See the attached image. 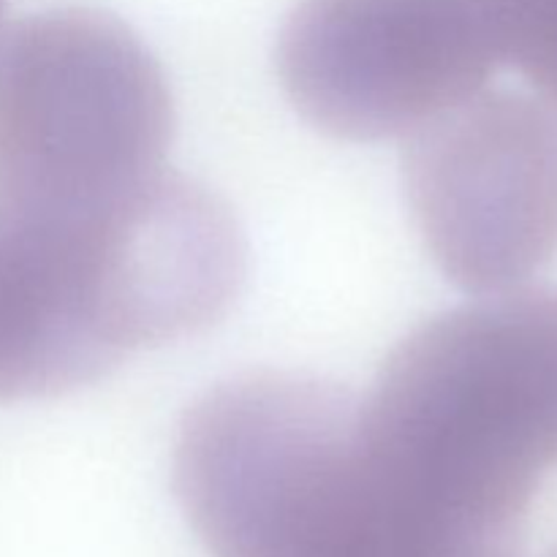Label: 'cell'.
<instances>
[{
  "label": "cell",
  "instance_id": "cell-7",
  "mask_svg": "<svg viewBox=\"0 0 557 557\" xmlns=\"http://www.w3.org/2000/svg\"><path fill=\"white\" fill-rule=\"evenodd\" d=\"M500 63H511L557 112V0H482Z\"/></svg>",
  "mask_w": 557,
  "mask_h": 557
},
{
  "label": "cell",
  "instance_id": "cell-4",
  "mask_svg": "<svg viewBox=\"0 0 557 557\" xmlns=\"http://www.w3.org/2000/svg\"><path fill=\"white\" fill-rule=\"evenodd\" d=\"M413 223L446 281L473 297L515 292L557 253V112L482 90L406 136Z\"/></svg>",
  "mask_w": 557,
  "mask_h": 557
},
{
  "label": "cell",
  "instance_id": "cell-1",
  "mask_svg": "<svg viewBox=\"0 0 557 557\" xmlns=\"http://www.w3.org/2000/svg\"><path fill=\"white\" fill-rule=\"evenodd\" d=\"M174 493L212 557H522L395 471L362 397L259 370L201 395L174 449Z\"/></svg>",
  "mask_w": 557,
  "mask_h": 557
},
{
  "label": "cell",
  "instance_id": "cell-8",
  "mask_svg": "<svg viewBox=\"0 0 557 557\" xmlns=\"http://www.w3.org/2000/svg\"><path fill=\"white\" fill-rule=\"evenodd\" d=\"M0 11H3V0H0Z\"/></svg>",
  "mask_w": 557,
  "mask_h": 557
},
{
  "label": "cell",
  "instance_id": "cell-3",
  "mask_svg": "<svg viewBox=\"0 0 557 557\" xmlns=\"http://www.w3.org/2000/svg\"><path fill=\"white\" fill-rule=\"evenodd\" d=\"M174 107L117 16L52 9L0 30V190L52 210L114 205L166 172Z\"/></svg>",
  "mask_w": 557,
  "mask_h": 557
},
{
  "label": "cell",
  "instance_id": "cell-2",
  "mask_svg": "<svg viewBox=\"0 0 557 557\" xmlns=\"http://www.w3.org/2000/svg\"><path fill=\"white\" fill-rule=\"evenodd\" d=\"M370 444L457 515L525 536L557 468V288H515L417 326L386 357Z\"/></svg>",
  "mask_w": 557,
  "mask_h": 557
},
{
  "label": "cell",
  "instance_id": "cell-6",
  "mask_svg": "<svg viewBox=\"0 0 557 557\" xmlns=\"http://www.w3.org/2000/svg\"><path fill=\"white\" fill-rule=\"evenodd\" d=\"M120 201L69 212L0 190V403L74 392L141 348Z\"/></svg>",
  "mask_w": 557,
  "mask_h": 557
},
{
  "label": "cell",
  "instance_id": "cell-5",
  "mask_svg": "<svg viewBox=\"0 0 557 557\" xmlns=\"http://www.w3.org/2000/svg\"><path fill=\"white\" fill-rule=\"evenodd\" d=\"M498 63L482 0H299L277 41L288 101L348 141L406 139Z\"/></svg>",
  "mask_w": 557,
  "mask_h": 557
}]
</instances>
